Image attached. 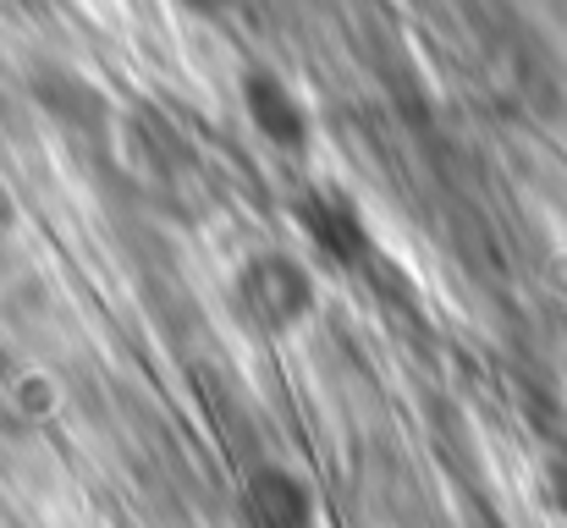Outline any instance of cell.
Segmentation results:
<instances>
[{
	"label": "cell",
	"instance_id": "cell-1",
	"mask_svg": "<svg viewBox=\"0 0 567 528\" xmlns=\"http://www.w3.org/2000/svg\"><path fill=\"white\" fill-rule=\"evenodd\" d=\"M243 281H248V287H243V292H248V309H254L259 320H270V325H287V320L303 309V298H309L303 276H298L292 265H281V259L254 265Z\"/></svg>",
	"mask_w": 567,
	"mask_h": 528
},
{
	"label": "cell",
	"instance_id": "cell-2",
	"mask_svg": "<svg viewBox=\"0 0 567 528\" xmlns=\"http://www.w3.org/2000/svg\"><path fill=\"white\" fill-rule=\"evenodd\" d=\"M248 111H254V122H259L270 138H281V144L303 138V111L287 100L281 83H270V77H248Z\"/></svg>",
	"mask_w": 567,
	"mask_h": 528
}]
</instances>
